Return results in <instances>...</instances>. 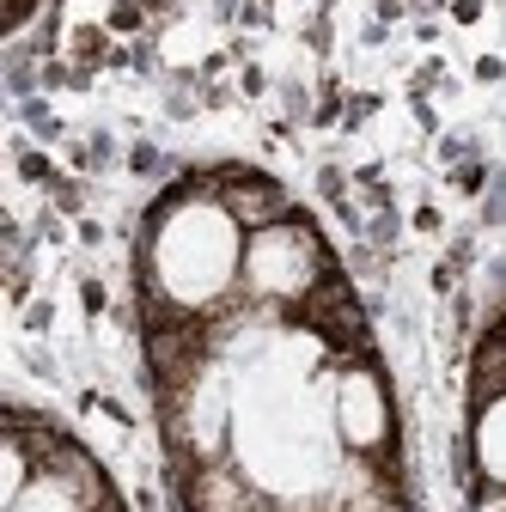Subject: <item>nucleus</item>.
Returning <instances> with one entry per match:
<instances>
[{
	"instance_id": "f257e3e1",
	"label": "nucleus",
	"mask_w": 506,
	"mask_h": 512,
	"mask_svg": "<svg viewBox=\"0 0 506 512\" xmlns=\"http://www.w3.org/2000/svg\"><path fill=\"white\" fill-rule=\"evenodd\" d=\"M244 263L238 220L220 202H183L153 238V281L177 305H208L232 287Z\"/></svg>"
},
{
	"instance_id": "f03ea898",
	"label": "nucleus",
	"mask_w": 506,
	"mask_h": 512,
	"mask_svg": "<svg viewBox=\"0 0 506 512\" xmlns=\"http://www.w3.org/2000/svg\"><path fill=\"white\" fill-rule=\"evenodd\" d=\"M318 275V244L299 226H263L244 250V281L263 299H299Z\"/></svg>"
},
{
	"instance_id": "7ed1b4c3",
	"label": "nucleus",
	"mask_w": 506,
	"mask_h": 512,
	"mask_svg": "<svg viewBox=\"0 0 506 512\" xmlns=\"http://www.w3.org/2000/svg\"><path fill=\"white\" fill-rule=\"evenodd\" d=\"M391 427V409H385V391H378L372 372H348L336 384V433L354 445V452H366V445H378Z\"/></svg>"
},
{
	"instance_id": "20e7f679",
	"label": "nucleus",
	"mask_w": 506,
	"mask_h": 512,
	"mask_svg": "<svg viewBox=\"0 0 506 512\" xmlns=\"http://www.w3.org/2000/svg\"><path fill=\"white\" fill-rule=\"evenodd\" d=\"M476 464L494 488H506V397H494L476 421Z\"/></svg>"
},
{
	"instance_id": "39448f33",
	"label": "nucleus",
	"mask_w": 506,
	"mask_h": 512,
	"mask_svg": "<svg viewBox=\"0 0 506 512\" xmlns=\"http://www.w3.org/2000/svg\"><path fill=\"white\" fill-rule=\"evenodd\" d=\"M7 512H80V500H74V488L68 482H55V476H37Z\"/></svg>"
}]
</instances>
